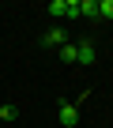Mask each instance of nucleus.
I'll return each instance as SVG.
<instances>
[{
  "instance_id": "nucleus-1",
  "label": "nucleus",
  "mask_w": 113,
  "mask_h": 128,
  "mask_svg": "<svg viewBox=\"0 0 113 128\" xmlns=\"http://www.w3.org/2000/svg\"><path fill=\"white\" fill-rule=\"evenodd\" d=\"M56 120H60L64 128H76V124H79V109H76L72 102H60V109H56Z\"/></svg>"
},
{
  "instance_id": "nucleus-2",
  "label": "nucleus",
  "mask_w": 113,
  "mask_h": 128,
  "mask_svg": "<svg viewBox=\"0 0 113 128\" xmlns=\"http://www.w3.org/2000/svg\"><path fill=\"white\" fill-rule=\"evenodd\" d=\"M42 45H45V49H60V45H68V34H64L60 26H53V30L42 34Z\"/></svg>"
},
{
  "instance_id": "nucleus-3",
  "label": "nucleus",
  "mask_w": 113,
  "mask_h": 128,
  "mask_svg": "<svg viewBox=\"0 0 113 128\" xmlns=\"http://www.w3.org/2000/svg\"><path fill=\"white\" fill-rule=\"evenodd\" d=\"M76 64H94V42L90 38L76 42Z\"/></svg>"
},
{
  "instance_id": "nucleus-4",
  "label": "nucleus",
  "mask_w": 113,
  "mask_h": 128,
  "mask_svg": "<svg viewBox=\"0 0 113 128\" xmlns=\"http://www.w3.org/2000/svg\"><path fill=\"white\" fill-rule=\"evenodd\" d=\"M45 12H49L53 19H68V0H53V4H49Z\"/></svg>"
},
{
  "instance_id": "nucleus-5",
  "label": "nucleus",
  "mask_w": 113,
  "mask_h": 128,
  "mask_svg": "<svg viewBox=\"0 0 113 128\" xmlns=\"http://www.w3.org/2000/svg\"><path fill=\"white\" fill-rule=\"evenodd\" d=\"M79 15H87V19H98V0H79Z\"/></svg>"
},
{
  "instance_id": "nucleus-6",
  "label": "nucleus",
  "mask_w": 113,
  "mask_h": 128,
  "mask_svg": "<svg viewBox=\"0 0 113 128\" xmlns=\"http://www.w3.org/2000/svg\"><path fill=\"white\" fill-rule=\"evenodd\" d=\"M56 53H60V60H64V64H76V42H68V45H60Z\"/></svg>"
},
{
  "instance_id": "nucleus-7",
  "label": "nucleus",
  "mask_w": 113,
  "mask_h": 128,
  "mask_svg": "<svg viewBox=\"0 0 113 128\" xmlns=\"http://www.w3.org/2000/svg\"><path fill=\"white\" fill-rule=\"evenodd\" d=\"M15 117H19V109H15L12 102H4V106H0V120H8V124H12Z\"/></svg>"
},
{
  "instance_id": "nucleus-8",
  "label": "nucleus",
  "mask_w": 113,
  "mask_h": 128,
  "mask_svg": "<svg viewBox=\"0 0 113 128\" xmlns=\"http://www.w3.org/2000/svg\"><path fill=\"white\" fill-rule=\"evenodd\" d=\"M98 19H113V0H98Z\"/></svg>"
},
{
  "instance_id": "nucleus-9",
  "label": "nucleus",
  "mask_w": 113,
  "mask_h": 128,
  "mask_svg": "<svg viewBox=\"0 0 113 128\" xmlns=\"http://www.w3.org/2000/svg\"><path fill=\"white\" fill-rule=\"evenodd\" d=\"M68 19H79V0H68Z\"/></svg>"
}]
</instances>
